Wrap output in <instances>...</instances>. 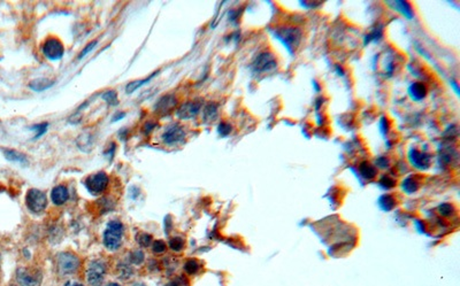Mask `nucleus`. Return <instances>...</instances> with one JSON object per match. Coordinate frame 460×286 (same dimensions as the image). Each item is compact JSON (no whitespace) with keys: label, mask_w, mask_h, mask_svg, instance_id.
<instances>
[{"label":"nucleus","mask_w":460,"mask_h":286,"mask_svg":"<svg viewBox=\"0 0 460 286\" xmlns=\"http://www.w3.org/2000/svg\"><path fill=\"white\" fill-rule=\"evenodd\" d=\"M123 237V225L120 221H111L104 232V245L110 251H116L121 246Z\"/></svg>","instance_id":"f257e3e1"},{"label":"nucleus","mask_w":460,"mask_h":286,"mask_svg":"<svg viewBox=\"0 0 460 286\" xmlns=\"http://www.w3.org/2000/svg\"><path fill=\"white\" fill-rule=\"evenodd\" d=\"M275 37L282 42L290 53H293L300 44L301 31L292 27L277 28L275 30Z\"/></svg>","instance_id":"f03ea898"},{"label":"nucleus","mask_w":460,"mask_h":286,"mask_svg":"<svg viewBox=\"0 0 460 286\" xmlns=\"http://www.w3.org/2000/svg\"><path fill=\"white\" fill-rule=\"evenodd\" d=\"M26 205L31 213L40 214V213L45 211L47 205L45 193L37 190V188H30L26 196Z\"/></svg>","instance_id":"7ed1b4c3"},{"label":"nucleus","mask_w":460,"mask_h":286,"mask_svg":"<svg viewBox=\"0 0 460 286\" xmlns=\"http://www.w3.org/2000/svg\"><path fill=\"white\" fill-rule=\"evenodd\" d=\"M58 269L62 275H71L78 271L80 267V259L74 253L63 252L58 255Z\"/></svg>","instance_id":"20e7f679"},{"label":"nucleus","mask_w":460,"mask_h":286,"mask_svg":"<svg viewBox=\"0 0 460 286\" xmlns=\"http://www.w3.org/2000/svg\"><path fill=\"white\" fill-rule=\"evenodd\" d=\"M43 275L38 270L28 268H19L16 270V280L20 286H40Z\"/></svg>","instance_id":"39448f33"},{"label":"nucleus","mask_w":460,"mask_h":286,"mask_svg":"<svg viewBox=\"0 0 460 286\" xmlns=\"http://www.w3.org/2000/svg\"><path fill=\"white\" fill-rule=\"evenodd\" d=\"M108 185V176L104 171L97 172L91 176H89L86 179L87 190L94 196H98L106 190Z\"/></svg>","instance_id":"423d86ee"},{"label":"nucleus","mask_w":460,"mask_h":286,"mask_svg":"<svg viewBox=\"0 0 460 286\" xmlns=\"http://www.w3.org/2000/svg\"><path fill=\"white\" fill-rule=\"evenodd\" d=\"M106 267L102 261H91L87 269V280L91 286H99L103 283Z\"/></svg>","instance_id":"0eeeda50"},{"label":"nucleus","mask_w":460,"mask_h":286,"mask_svg":"<svg viewBox=\"0 0 460 286\" xmlns=\"http://www.w3.org/2000/svg\"><path fill=\"white\" fill-rule=\"evenodd\" d=\"M44 55L50 60H60L63 56L64 48L63 44L58 38L50 37L44 42L42 46Z\"/></svg>","instance_id":"6e6552de"},{"label":"nucleus","mask_w":460,"mask_h":286,"mask_svg":"<svg viewBox=\"0 0 460 286\" xmlns=\"http://www.w3.org/2000/svg\"><path fill=\"white\" fill-rule=\"evenodd\" d=\"M277 63L276 60L274 58L273 54L268 53V52H264V53L259 54L254 60L252 64L253 70L256 72H269L276 69Z\"/></svg>","instance_id":"1a4fd4ad"},{"label":"nucleus","mask_w":460,"mask_h":286,"mask_svg":"<svg viewBox=\"0 0 460 286\" xmlns=\"http://www.w3.org/2000/svg\"><path fill=\"white\" fill-rule=\"evenodd\" d=\"M163 142L167 145H174L177 143H181L185 138V131L184 129L180 126V124H173L172 127H169L166 131L164 132Z\"/></svg>","instance_id":"9d476101"},{"label":"nucleus","mask_w":460,"mask_h":286,"mask_svg":"<svg viewBox=\"0 0 460 286\" xmlns=\"http://www.w3.org/2000/svg\"><path fill=\"white\" fill-rule=\"evenodd\" d=\"M201 108V103L200 102H188L183 104L179 110H177V118L181 120H188V119H192L198 114L199 111Z\"/></svg>","instance_id":"9b49d317"},{"label":"nucleus","mask_w":460,"mask_h":286,"mask_svg":"<svg viewBox=\"0 0 460 286\" xmlns=\"http://www.w3.org/2000/svg\"><path fill=\"white\" fill-rule=\"evenodd\" d=\"M409 159L412 166L418 169H428L431 163L430 155L418 150H411Z\"/></svg>","instance_id":"f8f14e48"},{"label":"nucleus","mask_w":460,"mask_h":286,"mask_svg":"<svg viewBox=\"0 0 460 286\" xmlns=\"http://www.w3.org/2000/svg\"><path fill=\"white\" fill-rule=\"evenodd\" d=\"M176 103H177V100L174 94H166L157 102L156 106H155V111H156V113H158V114H160V115H166V114H168V113H171V111L174 110L176 106Z\"/></svg>","instance_id":"ddd939ff"},{"label":"nucleus","mask_w":460,"mask_h":286,"mask_svg":"<svg viewBox=\"0 0 460 286\" xmlns=\"http://www.w3.org/2000/svg\"><path fill=\"white\" fill-rule=\"evenodd\" d=\"M51 198L54 205H56V206H61V205L66 203L68 198H69V193H68L66 186H63V185H58V186H55L53 190H52Z\"/></svg>","instance_id":"4468645a"},{"label":"nucleus","mask_w":460,"mask_h":286,"mask_svg":"<svg viewBox=\"0 0 460 286\" xmlns=\"http://www.w3.org/2000/svg\"><path fill=\"white\" fill-rule=\"evenodd\" d=\"M54 85V80H51L48 78H37L31 80L29 83V87L35 92H42L45 91L47 88H50Z\"/></svg>","instance_id":"2eb2a0df"},{"label":"nucleus","mask_w":460,"mask_h":286,"mask_svg":"<svg viewBox=\"0 0 460 286\" xmlns=\"http://www.w3.org/2000/svg\"><path fill=\"white\" fill-rule=\"evenodd\" d=\"M3 153H4V155H5V158L8 161H12V162H18V163H21V164H27L28 163L27 156L24 155L23 153H21V152L12 150V148H5V150L3 151Z\"/></svg>","instance_id":"dca6fc26"},{"label":"nucleus","mask_w":460,"mask_h":286,"mask_svg":"<svg viewBox=\"0 0 460 286\" xmlns=\"http://www.w3.org/2000/svg\"><path fill=\"white\" fill-rule=\"evenodd\" d=\"M410 96L413 100H421L427 94V87L422 83H413L409 88Z\"/></svg>","instance_id":"f3484780"},{"label":"nucleus","mask_w":460,"mask_h":286,"mask_svg":"<svg viewBox=\"0 0 460 286\" xmlns=\"http://www.w3.org/2000/svg\"><path fill=\"white\" fill-rule=\"evenodd\" d=\"M157 74H159V70H157L153 72V74H151L150 76H148V77L146 78H144V79H139V80H135V82H130L128 84V85L126 86V92L128 94H130L132 93V92H135L137 88H139L140 86L143 85V84L145 83H147V82H150V80L153 78V77H156Z\"/></svg>","instance_id":"a211bd4d"},{"label":"nucleus","mask_w":460,"mask_h":286,"mask_svg":"<svg viewBox=\"0 0 460 286\" xmlns=\"http://www.w3.org/2000/svg\"><path fill=\"white\" fill-rule=\"evenodd\" d=\"M391 6L396 8L401 13L404 14L407 19H412L413 18V11L411 8L410 4H407L405 2H391L389 3Z\"/></svg>","instance_id":"6ab92c4d"},{"label":"nucleus","mask_w":460,"mask_h":286,"mask_svg":"<svg viewBox=\"0 0 460 286\" xmlns=\"http://www.w3.org/2000/svg\"><path fill=\"white\" fill-rule=\"evenodd\" d=\"M359 170H360V174L365 177L366 179H373L375 176L377 175V170L376 168L368 162H362L359 167Z\"/></svg>","instance_id":"aec40b11"},{"label":"nucleus","mask_w":460,"mask_h":286,"mask_svg":"<svg viewBox=\"0 0 460 286\" xmlns=\"http://www.w3.org/2000/svg\"><path fill=\"white\" fill-rule=\"evenodd\" d=\"M380 206L383 209V211L389 212L393 209L395 206H396V200L393 196L390 195H386L380 198Z\"/></svg>","instance_id":"412c9836"},{"label":"nucleus","mask_w":460,"mask_h":286,"mask_svg":"<svg viewBox=\"0 0 460 286\" xmlns=\"http://www.w3.org/2000/svg\"><path fill=\"white\" fill-rule=\"evenodd\" d=\"M217 116V106L215 104H209L204 111V120L206 122H212Z\"/></svg>","instance_id":"4be33fe9"},{"label":"nucleus","mask_w":460,"mask_h":286,"mask_svg":"<svg viewBox=\"0 0 460 286\" xmlns=\"http://www.w3.org/2000/svg\"><path fill=\"white\" fill-rule=\"evenodd\" d=\"M418 188H419V184L417 180L412 178V177H409V178H406L404 182H403V190L407 193H413L417 191Z\"/></svg>","instance_id":"5701e85b"},{"label":"nucleus","mask_w":460,"mask_h":286,"mask_svg":"<svg viewBox=\"0 0 460 286\" xmlns=\"http://www.w3.org/2000/svg\"><path fill=\"white\" fill-rule=\"evenodd\" d=\"M102 98H103V99L105 100V102H106L108 105H111V106H116V105L119 104L118 93H116V92H115V91H113V90L104 92V93L102 94Z\"/></svg>","instance_id":"b1692460"},{"label":"nucleus","mask_w":460,"mask_h":286,"mask_svg":"<svg viewBox=\"0 0 460 286\" xmlns=\"http://www.w3.org/2000/svg\"><path fill=\"white\" fill-rule=\"evenodd\" d=\"M169 247L175 252L182 251L184 248V240L182 238H180V237H174V238L169 240Z\"/></svg>","instance_id":"393cba45"},{"label":"nucleus","mask_w":460,"mask_h":286,"mask_svg":"<svg viewBox=\"0 0 460 286\" xmlns=\"http://www.w3.org/2000/svg\"><path fill=\"white\" fill-rule=\"evenodd\" d=\"M184 269H185V271L189 273V275H193V273H196L199 270V263L193 259L189 260V261H187V263L184 264Z\"/></svg>","instance_id":"a878e982"},{"label":"nucleus","mask_w":460,"mask_h":286,"mask_svg":"<svg viewBox=\"0 0 460 286\" xmlns=\"http://www.w3.org/2000/svg\"><path fill=\"white\" fill-rule=\"evenodd\" d=\"M437 209H438V213L442 216H451L453 214V212H454L453 206H452V205H450V204L439 205Z\"/></svg>","instance_id":"bb28decb"},{"label":"nucleus","mask_w":460,"mask_h":286,"mask_svg":"<svg viewBox=\"0 0 460 286\" xmlns=\"http://www.w3.org/2000/svg\"><path fill=\"white\" fill-rule=\"evenodd\" d=\"M152 248H153V252L157 253V254H161V253H164L165 251H166V244H165L163 240H156V241H153Z\"/></svg>","instance_id":"cd10ccee"},{"label":"nucleus","mask_w":460,"mask_h":286,"mask_svg":"<svg viewBox=\"0 0 460 286\" xmlns=\"http://www.w3.org/2000/svg\"><path fill=\"white\" fill-rule=\"evenodd\" d=\"M232 126H230L229 123H225V122H221L219 124V127H217V132H219V134L222 136V137H225V136H228L230 132H232Z\"/></svg>","instance_id":"c85d7f7f"},{"label":"nucleus","mask_w":460,"mask_h":286,"mask_svg":"<svg viewBox=\"0 0 460 286\" xmlns=\"http://www.w3.org/2000/svg\"><path fill=\"white\" fill-rule=\"evenodd\" d=\"M138 243L142 247H147L152 243V237L147 233H140L138 237Z\"/></svg>","instance_id":"c756f323"},{"label":"nucleus","mask_w":460,"mask_h":286,"mask_svg":"<svg viewBox=\"0 0 460 286\" xmlns=\"http://www.w3.org/2000/svg\"><path fill=\"white\" fill-rule=\"evenodd\" d=\"M130 259L135 264H140L144 261V253L142 251H135L131 253Z\"/></svg>","instance_id":"7c9ffc66"},{"label":"nucleus","mask_w":460,"mask_h":286,"mask_svg":"<svg viewBox=\"0 0 460 286\" xmlns=\"http://www.w3.org/2000/svg\"><path fill=\"white\" fill-rule=\"evenodd\" d=\"M380 184L382 185V187L391 188V187H394L395 185H396V182H395V179H393L389 176H383L381 178V180H380Z\"/></svg>","instance_id":"2f4dec72"},{"label":"nucleus","mask_w":460,"mask_h":286,"mask_svg":"<svg viewBox=\"0 0 460 286\" xmlns=\"http://www.w3.org/2000/svg\"><path fill=\"white\" fill-rule=\"evenodd\" d=\"M47 127H48V123H40V124H36V126L32 127V129H34L35 131H37V135H36L35 139L39 138L40 136H43L44 134H45Z\"/></svg>","instance_id":"473e14b6"},{"label":"nucleus","mask_w":460,"mask_h":286,"mask_svg":"<svg viewBox=\"0 0 460 286\" xmlns=\"http://www.w3.org/2000/svg\"><path fill=\"white\" fill-rule=\"evenodd\" d=\"M131 269L129 265H120V277L122 279H128L131 276Z\"/></svg>","instance_id":"72a5a7b5"},{"label":"nucleus","mask_w":460,"mask_h":286,"mask_svg":"<svg viewBox=\"0 0 460 286\" xmlns=\"http://www.w3.org/2000/svg\"><path fill=\"white\" fill-rule=\"evenodd\" d=\"M382 36V30L381 29H375L373 32H370L369 35L366 36L365 39V44L372 42V40H376Z\"/></svg>","instance_id":"f704fd0d"},{"label":"nucleus","mask_w":460,"mask_h":286,"mask_svg":"<svg viewBox=\"0 0 460 286\" xmlns=\"http://www.w3.org/2000/svg\"><path fill=\"white\" fill-rule=\"evenodd\" d=\"M97 43H98V42H97V40H94V42L89 43L88 45L86 46V48H84V50H83L82 52H81V54H79V59H80V60H81V59H83L84 56H86V55L89 53V52H91L92 50H94V47L97 45Z\"/></svg>","instance_id":"c9c22d12"},{"label":"nucleus","mask_w":460,"mask_h":286,"mask_svg":"<svg viewBox=\"0 0 460 286\" xmlns=\"http://www.w3.org/2000/svg\"><path fill=\"white\" fill-rule=\"evenodd\" d=\"M376 166L382 169L387 168V166H388V160H387L386 158H383V156H381V158H378L376 160Z\"/></svg>","instance_id":"e433bc0d"},{"label":"nucleus","mask_w":460,"mask_h":286,"mask_svg":"<svg viewBox=\"0 0 460 286\" xmlns=\"http://www.w3.org/2000/svg\"><path fill=\"white\" fill-rule=\"evenodd\" d=\"M381 129L383 132H388V120L386 118H383L381 120Z\"/></svg>","instance_id":"4c0bfd02"},{"label":"nucleus","mask_w":460,"mask_h":286,"mask_svg":"<svg viewBox=\"0 0 460 286\" xmlns=\"http://www.w3.org/2000/svg\"><path fill=\"white\" fill-rule=\"evenodd\" d=\"M124 116H126V113H122V112L118 113V115H114V118L112 119V121H113V122H115V121H119L121 119H123Z\"/></svg>","instance_id":"58836bf2"},{"label":"nucleus","mask_w":460,"mask_h":286,"mask_svg":"<svg viewBox=\"0 0 460 286\" xmlns=\"http://www.w3.org/2000/svg\"><path fill=\"white\" fill-rule=\"evenodd\" d=\"M153 128H155V124H153V123H146V126H145V132H146V134H148V132H150L151 130H153Z\"/></svg>","instance_id":"ea45409f"},{"label":"nucleus","mask_w":460,"mask_h":286,"mask_svg":"<svg viewBox=\"0 0 460 286\" xmlns=\"http://www.w3.org/2000/svg\"><path fill=\"white\" fill-rule=\"evenodd\" d=\"M167 286H181V283L179 280H173L171 281V283H169Z\"/></svg>","instance_id":"a19ab883"},{"label":"nucleus","mask_w":460,"mask_h":286,"mask_svg":"<svg viewBox=\"0 0 460 286\" xmlns=\"http://www.w3.org/2000/svg\"><path fill=\"white\" fill-rule=\"evenodd\" d=\"M64 286H83V285L79 284V283H70V281H69V283H67Z\"/></svg>","instance_id":"79ce46f5"},{"label":"nucleus","mask_w":460,"mask_h":286,"mask_svg":"<svg viewBox=\"0 0 460 286\" xmlns=\"http://www.w3.org/2000/svg\"><path fill=\"white\" fill-rule=\"evenodd\" d=\"M107 286H120V285L116 284V283H111V284H108Z\"/></svg>","instance_id":"37998d69"},{"label":"nucleus","mask_w":460,"mask_h":286,"mask_svg":"<svg viewBox=\"0 0 460 286\" xmlns=\"http://www.w3.org/2000/svg\"><path fill=\"white\" fill-rule=\"evenodd\" d=\"M134 286H145V285H139V284H137V285H134Z\"/></svg>","instance_id":"c03bdc74"},{"label":"nucleus","mask_w":460,"mask_h":286,"mask_svg":"<svg viewBox=\"0 0 460 286\" xmlns=\"http://www.w3.org/2000/svg\"><path fill=\"white\" fill-rule=\"evenodd\" d=\"M10 286H14V285H10Z\"/></svg>","instance_id":"a18cd8bd"}]
</instances>
